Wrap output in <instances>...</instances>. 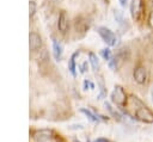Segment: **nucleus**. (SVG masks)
Returning <instances> with one entry per match:
<instances>
[{
  "mask_svg": "<svg viewBox=\"0 0 153 142\" xmlns=\"http://www.w3.org/2000/svg\"><path fill=\"white\" fill-rule=\"evenodd\" d=\"M62 53H63L62 44H61L57 39L53 38V54H54V57H55L56 61H60V60H61Z\"/></svg>",
  "mask_w": 153,
  "mask_h": 142,
  "instance_id": "nucleus-9",
  "label": "nucleus"
},
{
  "mask_svg": "<svg viewBox=\"0 0 153 142\" xmlns=\"http://www.w3.org/2000/svg\"><path fill=\"white\" fill-rule=\"evenodd\" d=\"M131 101L135 103V118L140 122L153 124V112H152V110L149 107H147L136 97H131Z\"/></svg>",
  "mask_w": 153,
  "mask_h": 142,
  "instance_id": "nucleus-1",
  "label": "nucleus"
},
{
  "mask_svg": "<svg viewBox=\"0 0 153 142\" xmlns=\"http://www.w3.org/2000/svg\"><path fill=\"white\" fill-rule=\"evenodd\" d=\"M114 17H115L116 21H117L120 25H122V24L124 23V18H123V13H122V11L116 10V11L114 12Z\"/></svg>",
  "mask_w": 153,
  "mask_h": 142,
  "instance_id": "nucleus-14",
  "label": "nucleus"
},
{
  "mask_svg": "<svg viewBox=\"0 0 153 142\" xmlns=\"http://www.w3.org/2000/svg\"><path fill=\"white\" fill-rule=\"evenodd\" d=\"M105 1H106V0H105Z\"/></svg>",
  "mask_w": 153,
  "mask_h": 142,
  "instance_id": "nucleus-21",
  "label": "nucleus"
},
{
  "mask_svg": "<svg viewBox=\"0 0 153 142\" xmlns=\"http://www.w3.org/2000/svg\"><path fill=\"white\" fill-rule=\"evenodd\" d=\"M57 29H59V31L62 32V33H65V32L67 31V29H68V17H67V14H66L65 11H62V12L60 13V16H59Z\"/></svg>",
  "mask_w": 153,
  "mask_h": 142,
  "instance_id": "nucleus-8",
  "label": "nucleus"
},
{
  "mask_svg": "<svg viewBox=\"0 0 153 142\" xmlns=\"http://www.w3.org/2000/svg\"><path fill=\"white\" fill-rule=\"evenodd\" d=\"M88 61H90L92 68L97 70L98 67H99V60H98V57H97V55L94 53H88Z\"/></svg>",
  "mask_w": 153,
  "mask_h": 142,
  "instance_id": "nucleus-11",
  "label": "nucleus"
},
{
  "mask_svg": "<svg viewBox=\"0 0 153 142\" xmlns=\"http://www.w3.org/2000/svg\"><path fill=\"white\" fill-rule=\"evenodd\" d=\"M76 56H79V51H75V53L71 56L69 63H68V69H69V72H71V74H72L73 76L76 75V72H75V69H76V66H75V57H76Z\"/></svg>",
  "mask_w": 153,
  "mask_h": 142,
  "instance_id": "nucleus-10",
  "label": "nucleus"
},
{
  "mask_svg": "<svg viewBox=\"0 0 153 142\" xmlns=\"http://www.w3.org/2000/svg\"><path fill=\"white\" fill-rule=\"evenodd\" d=\"M56 1H63V0H56Z\"/></svg>",
  "mask_w": 153,
  "mask_h": 142,
  "instance_id": "nucleus-20",
  "label": "nucleus"
},
{
  "mask_svg": "<svg viewBox=\"0 0 153 142\" xmlns=\"http://www.w3.org/2000/svg\"><path fill=\"white\" fill-rule=\"evenodd\" d=\"M29 45H30V50L31 51H36L37 49H39L42 47V38H41V36L38 33H36V32H30Z\"/></svg>",
  "mask_w": 153,
  "mask_h": 142,
  "instance_id": "nucleus-7",
  "label": "nucleus"
},
{
  "mask_svg": "<svg viewBox=\"0 0 153 142\" xmlns=\"http://www.w3.org/2000/svg\"><path fill=\"white\" fill-rule=\"evenodd\" d=\"M105 107H106V109H108V111H109V112H110V113L114 116V118H115V119L121 121V117H122V116H121V115H120V113H118L116 110H114V109H112V106H111L109 103H106V101H105Z\"/></svg>",
  "mask_w": 153,
  "mask_h": 142,
  "instance_id": "nucleus-12",
  "label": "nucleus"
},
{
  "mask_svg": "<svg viewBox=\"0 0 153 142\" xmlns=\"http://www.w3.org/2000/svg\"><path fill=\"white\" fill-rule=\"evenodd\" d=\"M111 101L120 107H124L127 105L128 98H127V94L122 86H116L114 88V91L111 93Z\"/></svg>",
  "mask_w": 153,
  "mask_h": 142,
  "instance_id": "nucleus-2",
  "label": "nucleus"
},
{
  "mask_svg": "<svg viewBox=\"0 0 153 142\" xmlns=\"http://www.w3.org/2000/svg\"><path fill=\"white\" fill-rule=\"evenodd\" d=\"M133 79L139 85H145L147 81V70L143 66H137L133 72Z\"/></svg>",
  "mask_w": 153,
  "mask_h": 142,
  "instance_id": "nucleus-5",
  "label": "nucleus"
},
{
  "mask_svg": "<svg viewBox=\"0 0 153 142\" xmlns=\"http://www.w3.org/2000/svg\"><path fill=\"white\" fill-rule=\"evenodd\" d=\"M152 98H153V89H152Z\"/></svg>",
  "mask_w": 153,
  "mask_h": 142,
  "instance_id": "nucleus-19",
  "label": "nucleus"
},
{
  "mask_svg": "<svg viewBox=\"0 0 153 142\" xmlns=\"http://www.w3.org/2000/svg\"><path fill=\"white\" fill-rule=\"evenodd\" d=\"M53 132L51 130H47V129H42V130H37L33 132L32 137L35 140V142H49L53 140Z\"/></svg>",
  "mask_w": 153,
  "mask_h": 142,
  "instance_id": "nucleus-6",
  "label": "nucleus"
},
{
  "mask_svg": "<svg viewBox=\"0 0 153 142\" xmlns=\"http://www.w3.org/2000/svg\"><path fill=\"white\" fill-rule=\"evenodd\" d=\"M143 11V1L142 0H131L130 2V14L134 20H139Z\"/></svg>",
  "mask_w": 153,
  "mask_h": 142,
  "instance_id": "nucleus-4",
  "label": "nucleus"
},
{
  "mask_svg": "<svg viewBox=\"0 0 153 142\" xmlns=\"http://www.w3.org/2000/svg\"><path fill=\"white\" fill-rule=\"evenodd\" d=\"M118 1H120V4H121L122 7H126V6H127V1H128V0H118Z\"/></svg>",
  "mask_w": 153,
  "mask_h": 142,
  "instance_id": "nucleus-18",
  "label": "nucleus"
},
{
  "mask_svg": "<svg viewBox=\"0 0 153 142\" xmlns=\"http://www.w3.org/2000/svg\"><path fill=\"white\" fill-rule=\"evenodd\" d=\"M100 55H102V57L105 60V61H110L111 60V50H110V48H104V49H102L100 50Z\"/></svg>",
  "mask_w": 153,
  "mask_h": 142,
  "instance_id": "nucleus-13",
  "label": "nucleus"
},
{
  "mask_svg": "<svg viewBox=\"0 0 153 142\" xmlns=\"http://www.w3.org/2000/svg\"><path fill=\"white\" fill-rule=\"evenodd\" d=\"M98 35L102 37V39H103L108 45H110V47L116 45L117 38H116L115 33H114L110 29H108V27H105V26H99V27H98Z\"/></svg>",
  "mask_w": 153,
  "mask_h": 142,
  "instance_id": "nucleus-3",
  "label": "nucleus"
},
{
  "mask_svg": "<svg viewBox=\"0 0 153 142\" xmlns=\"http://www.w3.org/2000/svg\"><path fill=\"white\" fill-rule=\"evenodd\" d=\"M29 16H30V18H32L33 17V14L36 13V2L35 1H30V4H29Z\"/></svg>",
  "mask_w": 153,
  "mask_h": 142,
  "instance_id": "nucleus-15",
  "label": "nucleus"
},
{
  "mask_svg": "<svg viewBox=\"0 0 153 142\" xmlns=\"http://www.w3.org/2000/svg\"><path fill=\"white\" fill-rule=\"evenodd\" d=\"M93 142H110V141L106 140V138H97V140H94Z\"/></svg>",
  "mask_w": 153,
  "mask_h": 142,
  "instance_id": "nucleus-17",
  "label": "nucleus"
},
{
  "mask_svg": "<svg viewBox=\"0 0 153 142\" xmlns=\"http://www.w3.org/2000/svg\"><path fill=\"white\" fill-rule=\"evenodd\" d=\"M80 68H81V69H80V70H81V73H85V72L87 70V68H88V64H87V61H85V62H84V63L81 64V67H80Z\"/></svg>",
  "mask_w": 153,
  "mask_h": 142,
  "instance_id": "nucleus-16",
  "label": "nucleus"
}]
</instances>
